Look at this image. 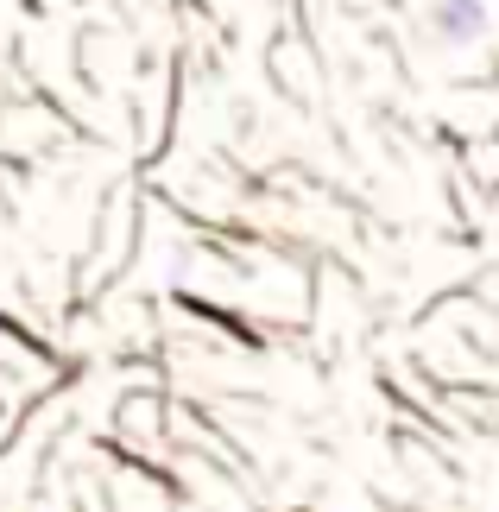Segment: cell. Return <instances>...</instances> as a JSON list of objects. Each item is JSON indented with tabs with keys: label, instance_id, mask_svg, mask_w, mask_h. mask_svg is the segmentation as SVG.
Returning a JSON list of instances; mask_svg holds the SVG:
<instances>
[{
	"label": "cell",
	"instance_id": "6da1fadb",
	"mask_svg": "<svg viewBox=\"0 0 499 512\" xmlns=\"http://www.w3.org/2000/svg\"><path fill=\"white\" fill-rule=\"evenodd\" d=\"M493 26V13H487V0H430V32L443 38V45H481Z\"/></svg>",
	"mask_w": 499,
	"mask_h": 512
}]
</instances>
